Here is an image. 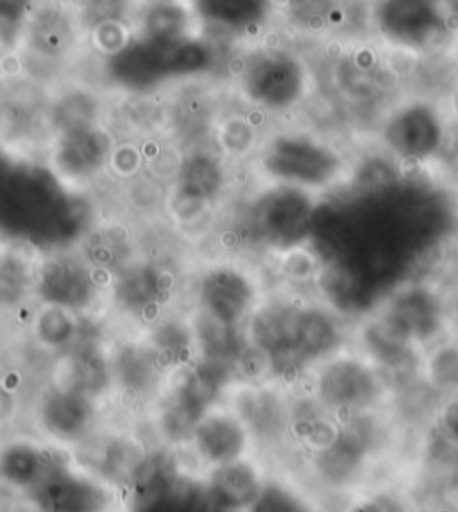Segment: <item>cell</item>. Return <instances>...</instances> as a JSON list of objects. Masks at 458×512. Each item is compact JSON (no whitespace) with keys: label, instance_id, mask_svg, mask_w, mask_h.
I'll return each instance as SVG.
<instances>
[{"label":"cell","instance_id":"obj_16","mask_svg":"<svg viewBox=\"0 0 458 512\" xmlns=\"http://www.w3.org/2000/svg\"><path fill=\"white\" fill-rule=\"evenodd\" d=\"M31 496L40 509L54 512L97 511L108 502L104 489L92 478L77 475L60 464L47 473Z\"/></svg>","mask_w":458,"mask_h":512},{"label":"cell","instance_id":"obj_10","mask_svg":"<svg viewBox=\"0 0 458 512\" xmlns=\"http://www.w3.org/2000/svg\"><path fill=\"white\" fill-rule=\"evenodd\" d=\"M201 310L222 325L240 326L258 307V289L249 274L235 265H215L201 278Z\"/></svg>","mask_w":458,"mask_h":512},{"label":"cell","instance_id":"obj_33","mask_svg":"<svg viewBox=\"0 0 458 512\" xmlns=\"http://www.w3.org/2000/svg\"><path fill=\"white\" fill-rule=\"evenodd\" d=\"M126 8L128 0H81V20L94 29L106 22H120Z\"/></svg>","mask_w":458,"mask_h":512},{"label":"cell","instance_id":"obj_31","mask_svg":"<svg viewBox=\"0 0 458 512\" xmlns=\"http://www.w3.org/2000/svg\"><path fill=\"white\" fill-rule=\"evenodd\" d=\"M154 362H158L153 353L133 348L124 355L120 353L117 360V375L120 382H124L126 387L133 391H145L154 380Z\"/></svg>","mask_w":458,"mask_h":512},{"label":"cell","instance_id":"obj_7","mask_svg":"<svg viewBox=\"0 0 458 512\" xmlns=\"http://www.w3.org/2000/svg\"><path fill=\"white\" fill-rule=\"evenodd\" d=\"M315 398L331 412L358 414L373 409L385 394V382L371 360L333 355L321 362L315 376Z\"/></svg>","mask_w":458,"mask_h":512},{"label":"cell","instance_id":"obj_14","mask_svg":"<svg viewBox=\"0 0 458 512\" xmlns=\"http://www.w3.org/2000/svg\"><path fill=\"white\" fill-rule=\"evenodd\" d=\"M95 403L92 396L61 387L45 396L40 421L45 432L60 443H79L94 430Z\"/></svg>","mask_w":458,"mask_h":512},{"label":"cell","instance_id":"obj_30","mask_svg":"<svg viewBox=\"0 0 458 512\" xmlns=\"http://www.w3.org/2000/svg\"><path fill=\"white\" fill-rule=\"evenodd\" d=\"M426 376L437 391H458V346L444 344L432 351L426 362Z\"/></svg>","mask_w":458,"mask_h":512},{"label":"cell","instance_id":"obj_37","mask_svg":"<svg viewBox=\"0 0 458 512\" xmlns=\"http://www.w3.org/2000/svg\"><path fill=\"white\" fill-rule=\"evenodd\" d=\"M0 99H2V86H0Z\"/></svg>","mask_w":458,"mask_h":512},{"label":"cell","instance_id":"obj_24","mask_svg":"<svg viewBox=\"0 0 458 512\" xmlns=\"http://www.w3.org/2000/svg\"><path fill=\"white\" fill-rule=\"evenodd\" d=\"M27 26V43L31 52L43 60H56L68 51L72 43L70 22L58 13H47L33 24L27 22Z\"/></svg>","mask_w":458,"mask_h":512},{"label":"cell","instance_id":"obj_28","mask_svg":"<svg viewBox=\"0 0 458 512\" xmlns=\"http://www.w3.org/2000/svg\"><path fill=\"white\" fill-rule=\"evenodd\" d=\"M76 328L72 310L56 307V305H47V308H43L34 323V332L38 341L49 348L65 346L74 337Z\"/></svg>","mask_w":458,"mask_h":512},{"label":"cell","instance_id":"obj_12","mask_svg":"<svg viewBox=\"0 0 458 512\" xmlns=\"http://www.w3.org/2000/svg\"><path fill=\"white\" fill-rule=\"evenodd\" d=\"M111 138L95 126L61 133L52 151V169L63 181L90 180L108 163Z\"/></svg>","mask_w":458,"mask_h":512},{"label":"cell","instance_id":"obj_35","mask_svg":"<svg viewBox=\"0 0 458 512\" xmlns=\"http://www.w3.org/2000/svg\"><path fill=\"white\" fill-rule=\"evenodd\" d=\"M444 2V8H446V13H448V17L451 20V26H458V0H442Z\"/></svg>","mask_w":458,"mask_h":512},{"label":"cell","instance_id":"obj_8","mask_svg":"<svg viewBox=\"0 0 458 512\" xmlns=\"http://www.w3.org/2000/svg\"><path fill=\"white\" fill-rule=\"evenodd\" d=\"M235 373L229 367L203 360L188 369L170 391L163 412V430L174 441L192 439L199 419L219 400Z\"/></svg>","mask_w":458,"mask_h":512},{"label":"cell","instance_id":"obj_5","mask_svg":"<svg viewBox=\"0 0 458 512\" xmlns=\"http://www.w3.org/2000/svg\"><path fill=\"white\" fill-rule=\"evenodd\" d=\"M371 18L376 35L417 54L439 51L455 31L442 0H371Z\"/></svg>","mask_w":458,"mask_h":512},{"label":"cell","instance_id":"obj_27","mask_svg":"<svg viewBox=\"0 0 458 512\" xmlns=\"http://www.w3.org/2000/svg\"><path fill=\"white\" fill-rule=\"evenodd\" d=\"M337 0H287L285 13L292 26L310 35L330 31Z\"/></svg>","mask_w":458,"mask_h":512},{"label":"cell","instance_id":"obj_6","mask_svg":"<svg viewBox=\"0 0 458 512\" xmlns=\"http://www.w3.org/2000/svg\"><path fill=\"white\" fill-rule=\"evenodd\" d=\"M240 88L251 103L281 113L303 101L308 72L301 58L287 49H256L242 61Z\"/></svg>","mask_w":458,"mask_h":512},{"label":"cell","instance_id":"obj_36","mask_svg":"<svg viewBox=\"0 0 458 512\" xmlns=\"http://www.w3.org/2000/svg\"><path fill=\"white\" fill-rule=\"evenodd\" d=\"M147 4H158V2H172V0H145Z\"/></svg>","mask_w":458,"mask_h":512},{"label":"cell","instance_id":"obj_32","mask_svg":"<svg viewBox=\"0 0 458 512\" xmlns=\"http://www.w3.org/2000/svg\"><path fill=\"white\" fill-rule=\"evenodd\" d=\"M36 8V0H0V38L2 43L17 42Z\"/></svg>","mask_w":458,"mask_h":512},{"label":"cell","instance_id":"obj_19","mask_svg":"<svg viewBox=\"0 0 458 512\" xmlns=\"http://www.w3.org/2000/svg\"><path fill=\"white\" fill-rule=\"evenodd\" d=\"M54 466L51 453L29 441L8 444L0 452V480L11 489L29 495Z\"/></svg>","mask_w":458,"mask_h":512},{"label":"cell","instance_id":"obj_23","mask_svg":"<svg viewBox=\"0 0 458 512\" xmlns=\"http://www.w3.org/2000/svg\"><path fill=\"white\" fill-rule=\"evenodd\" d=\"M237 414L246 423L249 434L253 432L255 436L267 441L278 439L289 425V412L280 396L262 389L242 398V402L238 403Z\"/></svg>","mask_w":458,"mask_h":512},{"label":"cell","instance_id":"obj_9","mask_svg":"<svg viewBox=\"0 0 458 512\" xmlns=\"http://www.w3.org/2000/svg\"><path fill=\"white\" fill-rule=\"evenodd\" d=\"M450 129L433 104L410 101L392 110L382 126L385 147L403 160L423 162L444 151Z\"/></svg>","mask_w":458,"mask_h":512},{"label":"cell","instance_id":"obj_25","mask_svg":"<svg viewBox=\"0 0 458 512\" xmlns=\"http://www.w3.org/2000/svg\"><path fill=\"white\" fill-rule=\"evenodd\" d=\"M108 384V366L95 351H81L68 360L63 387L94 396Z\"/></svg>","mask_w":458,"mask_h":512},{"label":"cell","instance_id":"obj_2","mask_svg":"<svg viewBox=\"0 0 458 512\" xmlns=\"http://www.w3.org/2000/svg\"><path fill=\"white\" fill-rule=\"evenodd\" d=\"M249 335L253 348L262 353L272 373L281 376L321 364L337 355L346 341L335 310L287 299L256 307Z\"/></svg>","mask_w":458,"mask_h":512},{"label":"cell","instance_id":"obj_34","mask_svg":"<svg viewBox=\"0 0 458 512\" xmlns=\"http://www.w3.org/2000/svg\"><path fill=\"white\" fill-rule=\"evenodd\" d=\"M439 425H441L442 434L448 437L451 443L458 444V396L446 405H442L439 412Z\"/></svg>","mask_w":458,"mask_h":512},{"label":"cell","instance_id":"obj_22","mask_svg":"<svg viewBox=\"0 0 458 512\" xmlns=\"http://www.w3.org/2000/svg\"><path fill=\"white\" fill-rule=\"evenodd\" d=\"M165 291V274L153 265L138 264L120 276L115 285V299L129 314H145L149 308L162 303Z\"/></svg>","mask_w":458,"mask_h":512},{"label":"cell","instance_id":"obj_11","mask_svg":"<svg viewBox=\"0 0 458 512\" xmlns=\"http://www.w3.org/2000/svg\"><path fill=\"white\" fill-rule=\"evenodd\" d=\"M36 292L47 305L85 310L97 298V282L88 265L77 256L56 251L36 273Z\"/></svg>","mask_w":458,"mask_h":512},{"label":"cell","instance_id":"obj_13","mask_svg":"<svg viewBox=\"0 0 458 512\" xmlns=\"http://www.w3.org/2000/svg\"><path fill=\"white\" fill-rule=\"evenodd\" d=\"M251 434L237 412L212 409L199 419L192 443L201 461L208 466H222L244 457Z\"/></svg>","mask_w":458,"mask_h":512},{"label":"cell","instance_id":"obj_15","mask_svg":"<svg viewBox=\"0 0 458 512\" xmlns=\"http://www.w3.org/2000/svg\"><path fill=\"white\" fill-rule=\"evenodd\" d=\"M108 76L129 92H151L169 81L160 47L140 36L108 56Z\"/></svg>","mask_w":458,"mask_h":512},{"label":"cell","instance_id":"obj_29","mask_svg":"<svg viewBox=\"0 0 458 512\" xmlns=\"http://www.w3.org/2000/svg\"><path fill=\"white\" fill-rule=\"evenodd\" d=\"M31 285L26 262L15 255H0V308L17 307Z\"/></svg>","mask_w":458,"mask_h":512},{"label":"cell","instance_id":"obj_26","mask_svg":"<svg viewBox=\"0 0 458 512\" xmlns=\"http://www.w3.org/2000/svg\"><path fill=\"white\" fill-rule=\"evenodd\" d=\"M51 111L52 124L60 135L97 124V104L94 97L79 90L63 95L60 101L52 106Z\"/></svg>","mask_w":458,"mask_h":512},{"label":"cell","instance_id":"obj_38","mask_svg":"<svg viewBox=\"0 0 458 512\" xmlns=\"http://www.w3.org/2000/svg\"><path fill=\"white\" fill-rule=\"evenodd\" d=\"M0 43H2V38H0Z\"/></svg>","mask_w":458,"mask_h":512},{"label":"cell","instance_id":"obj_1","mask_svg":"<svg viewBox=\"0 0 458 512\" xmlns=\"http://www.w3.org/2000/svg\"><path fill=\"white\" fill-rule=\"evenodd\" d=\"M88 222L90 208L54 169L0 153V239L56 253Z\"/></svg>","mask_w":458,"mask_h":512},{"label":"cell","instance_id":"obj_4","mask_svg":"<svg viewBox=\"0 0 458 512\" xmlns=\"http://www.w3.org/2000/svg\"><path fill=\"white\" fill-rule=\"evenodd\" d=\"M317 201L305 188L274 183L251 205V233L265 248L289 253L310 244Z\"/></svg>","mask_w":458,"mask_h":512},{"label":"cell","instance_id":"obj_3","mask_svg":"<svg viewBox=\"0 0 458 512\" xmlns=\"http://www.w3.org/2000/svg\"><path fill=\"white\" fill-rule=\"evenodd\" d=\"M262 171L274 183L324 192L348 171L346 158L335 147L310 133H280L263 149Z\"/></svg>","mask_w":458,"mask_h":512},{"label":"cell","instance_id":"obj_20","mask_svg":"<svg viewBox=\"0 0 458 512\" xmlns=\"http://www.w3.org/2000/svg\"><path fill=\"white\" fill-rule=\"evenodd\" d=\"M201 29L197 26L192 8H187L178 0L149 4L140 18L136 36L147 42L170 43L185 36L196 35Z\"/></svg>","mask_w":458,"mask_h":512},{"label":"cell","instance_id":"obj_21","mask_svg":"<svg viewBox=\"0 0 458 512\" xmlns=\"http://www.w3.org/2000/svg\"><path fill=\"white\" fill-rule=\"evenodd\" d=\"M222 187L224 169L212 154H192L179 171L178 199L183 205H208L221 194Z\"/></svg>","mask_w":458,"mask_h":512},{"label":"cell","instance_id":"obj_18","mask_svg":"<svg viewBox=\"0 0 458 512\" xmlns=\"http://www.w3.org/2000/svg\"><path fill=\"white\" fill-rule=\"evenodd\" d=\"M262 493V475L244 457L215 466L208 480V496L219 509L235 511L256 505Z\"/></svg>","mask_w":458,"mask_h":512},{"label":"cell","instance_id":"obj_17","mask_svg":"<svg viewBox=\"0 0 458 512\" xmlns=\"http://www.w3.org/2000/svg\"><path fill=\"white\" fill-rule=\"evenodd\" d=\"M197 26L213 35H247L267 22L272 0H190Z\"/></svg>","mask_w":458,"mask_h":512}]
</instances>
